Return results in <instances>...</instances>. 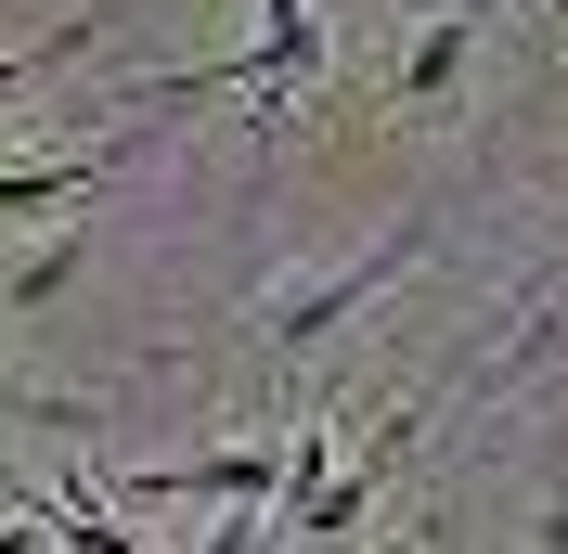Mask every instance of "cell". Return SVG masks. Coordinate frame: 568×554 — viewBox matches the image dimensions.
I'll list each match as a JSON object with an SVG mask.
<instances>
[{"label":"cell","mask_w":568,"mask_h":554,"mask_svg":"<svg viewBox=\"0 0 568 554\" xmlns=\"http://www.w3.org/2000/svg\"><path fill=\"white\" fill-rule=\"evenodd\" d=\"M414 258H426V219H400V233H375V245H362L349 271H323V284H297V297H272V322H258V336H272L284 361H297V348H323L336 322L362 310V297H375V284H400Z\"/></svg>","instance_id":"6da1fadb"},{"label":"cell","mask_w":568,"mask_h":554,"mask_svg":"<svg viewBox=\"0 0 568 554\" xmlns=\"http://www.w3.org/2000/svg\"><path fill=\"white\" fill-rule=\"evenodd\" d=\"M220 78H246V91H297V78H323V0H272L258 52H220V65H194V78H142L130 104H181V91H220Z\"/></svg>","instance_id":"7a4b0ae2"},{"label":"cell","mask_w":568,"mask_h":554,"mask_svg":"<svg viewBox=\"0 0 568 554\" xmlns=\"http://www.w3.org/2000/svg\"><path fill=\"white\" fill-rule=\"evenodd\" d=\"M284 478V451H207V464H130L142 503H258Z\"/></svg>","instance_id":"3957f363"},{"label":"cell","mask_w":568,"mask_h":554,"mask_svg":"<svg viewBox=\"0 0 568 554\" xmlns=\"http://www.w3.org/2000/svg\"><path fill=\"white\" fill-rule=\"evenodd\" d=\"M465 52H478V0H453V13L414 39V65H400V104H414V116H439V104H453V78H465Z\"/></svg>","instance_id":"277c9868"},{"label":"cell","mask_w":568,"mask_h":554,"mask_svg":"<svg viewBox=\"0 0 568 554\" xmlns=\"http://www.w3.org/2000/svg\"><path fill=\"white\" fill-rule=\"evenodd\" d=\"M130 168V142H104V155H65V168H0V219H27V207H65V194H91V181Z\"/></svg>","instance_id":"5b68a950"},{"label":"cell","mask_w":568,"mask_h":554,"mask_svg":"<svg viewBox=\"0 0 568 554\" xmlns=\"http://www.w3.org/2000/svg\"><path fill=\"white\" fill-rule=\"evenodd\" d=\"M78 258H91V245H39V258H13V284H0V310H52V297H65V284H78Z\"/></svg>","instance_id":"8992f818"},{"label":"cell","mask_w":568,"mask_h":554,"mask_svg":"<svg viewBox=\"0 0 568 554\" xmlns=\"http://www.w3.org/2000/svg\"><path fill=\"white\" fill-rule=\"evenodd\" d=\"M272 490H284V529L323 516V425H297V439H284V478H272Z\"/></svg>","instance_id":"52a82bcc"},{"label":"cell","mask_w":568,"mask_h":554,"mask_svg":"<svg viewBox=\"0 0 568 554\" xmlns=\"http://www.w3.org/2000/svg\"><path fill=\"white\" fill-rule=\"evenodd\" d=\"M78 39H91V13H78V27H52V39H27V52H0V104H13V91H39V78L78 52Z\"/></svg>","instance_id":"ba28073f"},{"label":"cell","mask_w":568,"mask_h":554,"mask_svg":"<svg viewBox=\"0 0 568 554\" xmlns=\"http://www.w3.org/2000/svg\"><path fill=\"white\" fill-rule=\"evenodd\" d=\"M0 413H39V425H91L78 400H39V387H0Z\"/></svg>","instance_id":"9c48e42d"},{"label":"cell","mask_w":568,"mask_h":554,"mask_svg":"<svg viewBox=\"0 0 568 554\" xmlns=\"http://www.w3.org/2000/svg\"><path fill=\"white\" fill-rule=\"evenodd\" d=\"M478 13H491V0H478Z\"/></svg>","instance_id":"30bf717a"}]
</instances>
